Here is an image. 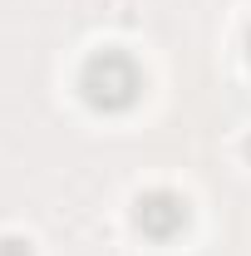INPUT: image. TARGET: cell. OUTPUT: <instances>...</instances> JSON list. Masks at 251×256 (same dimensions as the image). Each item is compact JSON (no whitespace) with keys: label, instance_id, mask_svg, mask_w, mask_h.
Here are the masks:
<instances>
[{"label":"cell","instance_id":"3","mask_svg":"<svg viewBox=\"0 0 251 256\" xmlns=\"http://www.w3.org/2000/svg\"><path fill=\"white\" fill-rule=\"evenodd\" d=\"M0 256H34L25 236H0Z\"/></svg>","mask_w":251,"mask_h":256},{"label":"cell","instance_id":"1","mask_svg":"<svg viewBox=\"0 0 251 256\" xmlns=\"http://www.w3.org/2000/svg\"><path fill=\"white\" fill-rule=\"evenodd\" d=\"M79 94L94 114H128L143 94V69L124 50H94L79 69Z\"/></svg>","mask_w":251,"mask_h":256},{"label":"cell","instance_id":"5","mask_svg":"<svg viewBox=\"0 0 251 256\" xmlns=\"http://www.w3.org/2000/svg\"><path fill=\"white\" fill-rule=\"evenodd\" d=\"M246 158H251V138H246Z\"/></svg>","mask_w":251,"mask_h":256},{"label":"cell","instance_id":"2","mask_svg":"<svg viewBox=\"0 0 251 256\" xmlns=\"http://www.w3.org/2000/svg\"><path fill=\"white\" fill-rule=\"evenodd\" d=\"M188 197L172 188H153L133 202V226L148 236V242H172L182 226H188Z\"/></svg>","mask_w":251,"mask_h":256},{"label":"cell","instance_id":"4","mask_svg":"<svg viewBox=\"0 0 251 256\" xmlns=\"http://www.w3.org/2000/svg\"><path fill=\"white\" fill-rule=\"evenodd\" d=\"M246 54H251V30H246Z\"/></svg>","mask_w":251,"mask_h":256}]
</instances>
